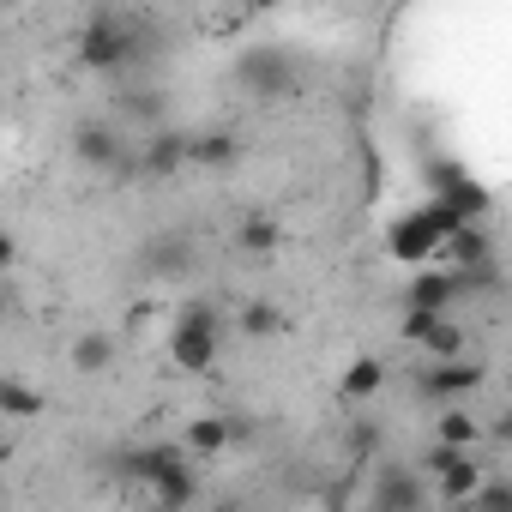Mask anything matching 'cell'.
<instances>
[{"mask_svg":"<svg viewBox=\"0 0 512 512\" xmlns=\"http://www.w3.org/2000/svg\"><path fill=\"white\" fill-rule=\"evenodd\" d=\"M458 229H464V217H452L440 199H428V205H416V211H404V217H392V223H386V253H392L398 266L428 272V260L452 247V235H458Z\"/></svg>","mask_w":512,"mask_h":512,"instance_id":"obj_1","label":"cell"},{"mask_svg":"<svg viewBox=\"0 0 512 512\" xmlns=\"http://www.w3.org/2000/svg\"><path fill=\"white\" fill-rule=\"evenodd\" d=\"M193 452L187 446H145L133 458V476L145 482V494L157 500V512H193L199 506V482H193Z\"/></svg>","mask_w":512,"mask_h":512,"instance_id":"obj_2","label":"cell"},{"mask_svg":"<svg viewBox=\"0 0 512 512\" xmlns=\"http://www.w3.org/2000/svg\"><path fill=\"white\" fill-rule=\"evenodd\" d=\"M145 55V31L133 25V19H121V13H97L85 31H79V61L91 67V73H121V67H133Z\"/></svg>","mask_w":512,"mask_h":512,"instance_id":"obj_3","label":"cell"},{"mask_svg":"<svg viewBox=\"0 0 512 512\" xmlns=\"http://www.w3.org/2000/svg\"><path fill=\"white\" fill-rule=\"evenodd\" d=\"M217 344H223V326H217V308L211 302H187L169 326V356L181 374H211L217 362Z\"/></svg>","mask_w":512,"mask_h":512,"instance_id":"obj_4","label":"cell"},{"mask_svg":"<svg viewBox=\"0 0 512 512\" xmlns=\"http://www.w3.org/2000/svg\"><path fill=\"white\" fill-rule=\"evenodd\" d=\"M422 476L434 482V494L446 500V506H470L476 494H482V464L470 458V452H452V446H428L422 452Z\"/></svg>","mask_w":512,"mask_h":512,"instance_id":"obj_5","label":"cell"},{"mask_svg":"<svg viewBox=\"0 0 512 512\" xmlns=\"http://www.w3.org/2000/svg\"><path fill=\"white\" fill-rule=\"evenodd\" d=\"M235 79H241L247 97H260V103H278V97L296 91V67H290V55L272 49V43L241 49V55H235Z\"/></svg>","mask_w":512,"mask_h":512,"instance_id":"obj_6","label":"cell"},{"mask_svg":"<svg viewBox=\"0 0 512 512\" xmlns=\"http://www.w3.org/2000/svg\"><path fill=\"white\" fill-rule=\"evenodd\" d=\"M368 506L374 512H422L428 506V476L410 464H380L368 482Z\"/></svg>","mask_w":512,"mask_h":512,"instance_id":"obj_7","label":"cell"},{"mask_svg":"<svg viewBox=\"0 0 512 512\" xmlns=\"http://www.w3.org/2000/svg\"><path fill=\"white\" fill-rule=\"evenodd\" d=\"M434 199H440L452 217H464V223H482V217H488V193H482V181L464 175L458 163H434Z\"/></svg>","mask_w":512,"mask_h":512,"instance_id":"obj_8","label":"cell"},{"mask_svg":"<svg viewBox=\"0 0 512 512\" xmlns=\"http://www.w3.org/2000/svg\"><path fill=\"white\" fill-rule=\"evenodd\" d=\"M404 338L416 350H428L434 362H458L464 356V332L452 326V314H410L404 308Z\"/></svg>","mask_w":512,"mask_h":512,"instance_id":"obj_9","label":"cell"},{"mask_svg":"<svg viewBox=\"0 0 512 512\" xmlns=\"http://www.w3.org/2000/svg\"><path fill=\"white\" fill-rule=\"evenodd\" d=\"M416 386H422V398H428V404L458 410V398H470V392L482 386V362H464V356H458V362H434Z\"/></svg>","mask_w":512,"mask_h":512,"instance_id":"obj_10","label":"cell"},{"mask_svg":"<svg viewBox=\"0 0 512 512\" xmlns=\"http://www.w3.org/2000/svg\"><path fill=\"white\" fill-rule=\"evenodd\" d=\"M73 151H79V163H91V169H127V139L109 127V121H85L79 133H73Z\"/></svg>","mask_w":512,"mask_h":512,"instance_id":"obj_11","label":"cell"},{"mask_svg":"<svg viewBox=\"0 0 512 512\" xmlns=\"http://www.w3.org/2000/svg\"><path fill=\"white\" fill-rule=\"evenodd\" d=\"M241 163V133L211 127V133H187V169H229Z\"/></svg>","mask_w":512,"mask_h":512,"instance_id":"obj_12","label":"cell"},{"mask_svg":"<svg viewBox=\"0 0 512 512\" xmlns=\"http://www.w3.org/2000/svg\"><path fill=\"white\" fill-rule=\"evenodd\" d=\"M458 296H464V290H458L452 272H416L410 290H404V308H410V314H446Z\"/></svg>","mask_w":512,"mask_h":512,"instance_id":"obj_13","label":"cell"},{"mask_svg":"<svg viewBox=\"0 0 512 512\" xmlns=\"http://www.w3.org/2000/svg\"><path fill=\"white\" fill-rule=\"evenodd\" d=\"M139 169H145V175L187 169V133H169V127H157V133L145 139V151H139Z\"/></svg>","mask_w":512,"mask_h":512,"instance_id":"obj_14","label":"cell"},{"mask_svg":"<svg viewBox=\"0 0 512 512\" xmlns=\"http://www.w3.org/2000/svg\"><path fill=\"white\" fill-rule=\"evenodd\" d=\"M380 386H386V362H380V356H356V362L338 374V398H350V404H368Z\"/></svg>","mask_w":512,"mask_h":512,"instance_id":"obj_15","label":"cell"},{"mask_svg":"<svg viewBox=\"0 0 512 512\" xmlns=\"http://www.w3.org/2000/svg\"><path fill=\"white\" fill-rule=\"evenodd\" d=\"M145 266H151L157 278H187V272H193V247H187L181 235H157V241L145 247Z\"/></svg>","mask_w":512,"mask_h":512,"instance_id":"obj_16","label":"cell"},{"mask_svg":"<svg viewBox=\"0 0 512 512\" xmlns=\"http://www.w3.org/2000/svg\"><path fill=\"white\" fill-rule=\"evenodd\" d=\"M67 362H73L79 374H109V368H115V338H109V332H79L73 350H67Z\"/></svg>","mask_w":512,"mask_h":512,"instance_id":"obj_17","label":"cell"},{"mask_svg":"<svg viewBox=\"0 0 512 512\" xmlns=\"http://www.w3.org/2000/svg\"><path fill=\"white\" fill-rule=\"evenodd\" d=\"M278 241H284V229H278V217H266V211H247V217L235 223V247H241V253H278Z\"/></svg>","mask_w":512,"mask_h":512,"instance_id":"obj_18","label":"cell"},{"mask_svg":"<svg viewBox=\"0 0 512 512\" xmlns=\"http://www.w3.org/2000/svg\"><path fill=\"white\" fill-rule=\"evenodd\" d=\"M482 440V422L470 410H440L434 416V446H452V452H470Z\"/></svg>","mask_w":512,"mask_h":512,"instance_id":"obj_19","label":"cell"},{"mask_svg":"<svg viewBox=\"0 0 512 512\" xmlns=\"http://www.w3.org/2000/svg\"><path fill=\"white\" fill-rule=\"evenodd\" d=\"M229 440H235V428H229L223 416H193V422H187V440H181V446H187L193 458H211V452H223Z\"/></svg>","mask_w":512,"mask_h":512,"instance_id":"obj_20","label":"cell"},{"mask_svg":"<svg viewBox=\"0 0 512 512\" xmlns=\"http://www.w3.org/2000/svg\"><path fill=\"white\" fill-rule=\"evenodd\" d=\"M0 410H7V422H31V416L49 410V398L31 392V380H7V386H0Z\"/></svg>","mask_w":512,"mask_h":512,"instance_id":"obj_21","label":"cell"},{"mask_svg":"<svg viewBox=\"0 0 512 512\" xmlns=\"http://www.w3.org/2000/svg\"><path fill=\"white\" fill-rule=\"evenodd\" d=\"M284 332V314L266 308V302H247L241 308V338H278Z\"/></svg>","mask_w":512,"mask_h":512,"instance_id":"obj_22","label":"cell"},{"mask_svg":"<svg viewBox=\"0 0 512 512\" xmlns=\"http://www.w3.org/2000/svg\"><path fill=\"white\" fill-rule=\"evenodd\" d=\"M121 109L139 115V121H151V133H157V121H163V97H157V91H121Z\"/></svg>","mask_w":512,"mask_h":512,"instance_id":"obj_23","label":"cell"},{"mask_svg":"<svg viewBox=\"0 0 512 512\" xmlns=\"http://www.w3.org/2000/svg\"><path fill=\"white\" fill-rule=\"evenodd\" d=\"M476 506H482V512H512V482H506V476H488L482 494H476Z\"/></svg>","mask_w":512,"mask_h":512,"instance_id":"obj_24","label":"cell"},{"mask_svg":"<svg viewBox=\"0 0 512 512\" xmlns=\"http://www.w3.org/2000/svg\"><path fill=\"white\" fill-rule=\"evenodd\" d=\"M488 434H494V440H506V446H512V404H506V410H500V422H494V428H488Z\"/></svg>","mask_w":512,"mask_h":512,"instance_id":"obj_25","label":"cell"},{"mask_svg":"<svg viewBox=\"0 0 512 512\" xmlns=\"http://www.w3.org/2000/svg\"><path fill=\"white\" fill-rule=\"evenodd\" d=\"M446 512H482V506H476V500H470V506H446Z\"/></svg>","mask_w":512,"mask_h":512,"instance_id":"obj_26","label":"cell"},{"mask_svg":"<svg viewBox=\"0 0 512 512\" xmlns=\"http://www.w3.org/2000/svg\"><path fill=\"white\" fill-rule=\"evenodd\" d=\"M506 404H512V380H506Z\"/></svg>","mask_w":512,"mask_h":512,"instance_id":"obj_27","label":"cell"},{"mask_svg":"<svg viewBox=\"0 0 512 512\" xmlns=\"http://www.w3.org/2000/svg\"><path fill=\"white\" fill-rule=\"evenodd\" d=\"M223 512H229V506H223Z\"/></svg>","mask_w":512,"mask_h":512,"instance_id":"obj_28","label":"cell"}]
</instances>
